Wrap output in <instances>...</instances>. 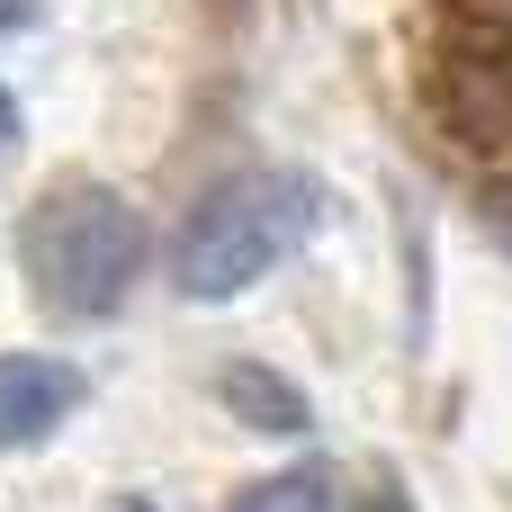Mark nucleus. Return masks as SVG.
I'll use <instances>...</instances> for the list:
<instances>
[{"label":"nucleus","instance_id":"nucleus-4","mask_svg":"<svg viewBox=\"0 0 512 512\" xmlns=\"http://www.w3.org/2000/svg\"><path fill=\"white\" fill-rule=\"evenodd\" d=\"M81 414V369L54 351H0V450H36Z\"/></svg>","mask_w":512,"mask_h":512},{"label":"nucleus","instance_id":"nucleus-9","mask_svg":"<svg viewBox=\"0 0 512 512\" xmlns=\"http://www.w3.org/2000/svg\"><path fill=\"white\" fill-rule=\"evenodd\" d=\"M27 9H36V0H0V27H9V18H27Z\"/></svg>","mask_w":512,"mask_h":512},{"label":"nucleus","instance_id":"nucleus-10","mask_svg":"<svg viewBox=\"0 0 512 512\" xmlns=\"http://www.w3.org/2000/svg\"><path fill=\"white\" fill-rule=\"evenodd\" d=\"M504 234H512V207H504Z\"/></svg>","mask_w":512,"mask_h":512},{"label":"nucleus","instance_id":"nucleus-6","mask_svg":"<svg viewBox=\"0 0 512 512\" xmlns=\"http://www.w3.org/2000/svg\"><path fill=\"white\" fill-rule=\"evenodd\" d=\"M234 512H333V486H324V468H288V477L243 486Z\"/></svg>","mask_w":512,"mask_h":512},{"label":"nucleus","instance_id":"nucleus-1","mask_svg":"<svg viewBox=\"0 0 512 512\" xmlns=\"http://www.w3.org/2000/svg\"><path fill=\"white\" fill-rule=\"evenodd\" d=\"M315 225H324L315 180H297V171H243V180H225V189H207L189 207V225L171 243V288L198 297V306H225V297L261 288Z\"/></svg>","mask_w":512,"mask_h":512},{"label":"nucleus","instance_id":"nucleus-7","mask_svg":"<svg viewBox=\"0 0 512 512\" xmlns=\"http://www.w3.org/2000/svg\"><path fill=\"white\" fill-rule=\"evenodd\" d=\"M351 512H414L405 495H369V504H351Z\"/></svg>","mask_w":512,"mask_h":512},{"label":"nucleus","instance_id":"nucleus-5","mask_svg":"<svg viewBox=\"0 0 512 512\" xmlns=\"http://www.w3.org/2000/svg\"><path fill=\"white\" fill-rule=\"evenodd\" d=\"M225 405H234L252 432H279V441L306 432V396H297L279 369H261V360H225Z\"/></svg>","mask_w":512,"mask_h":512},{"label":"nucleus","instance_id":"nucleus-8","mask_svg":"<svg viewBox=\"0 0 512 512\" xmlns=\"http://www.w3.org/2000/svg\"><path fill=\"white\" fill-rule=\"evenodd\" d=\"M9 135H18V108H9V90H0V144H9Z\"/></svg>","mask_w":512,"mask_h":512},{"label":"nucleus","instance_id":"nucleus-3","mask_svg":"<svg viewBox=\"0 0 512 512\" xmlns=\"http://www.w3.org/2000/svg\"><path fill=\"white\" fill-rule=\"evenodd\" d=\"M432 117L468 153H504L512 144V54L495 36H450L432 54Z\"/></svg>","mask_w":512,"mask_h":512},{"label":"nucleus","instance_id":"nucleus-2","mask_svg":"<svg viewBox=\"0 0 512 512\" xmlns=\"http://www.w3.org/2000/svg\"><path fill=\"white\" fill-rule=\"evenodd\" d=\"M27 279L54 315L72 324H99L126 306V288L144 279V216L117 198V189H54L36 216H27Z\"/></svg>","mask_w":512,"mask_h":512}]
</instances>
